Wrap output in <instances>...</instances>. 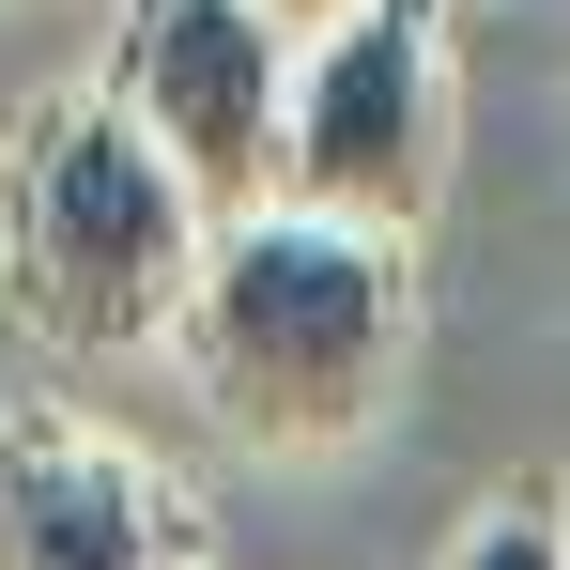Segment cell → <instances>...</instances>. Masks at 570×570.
<instances>
[{
	"mask_svg": "<svg viewBox=\"0 0 570 570\" xmlns=\"http://www.w3.org/2000/svg\"><path fill=\"white\" fill-rule=\"evenodd\" d=\"M170 355H186V385H200L216 432H247V448H355L385 416V385H401V355H416L401 232L308 216V200L216 216Z\"/></svg>",
	"mask_w": 570,
	"mask_h": 570,
	"instance_id": "6da1fadb",
	"label": "cell"
},
{
	"mask_svg": "<svg viewBox=\"0 0 570 570\" xmlns=\"http://www.w3.org/2000/svg\"><path fill=\"white\" fill-rule=\"evenodd\" d=\"M216 200L124 124L108 94H47L0 139V308L47 355H155L186 324Z\"/></svg>",
	"mask_w": 570,
	"mask_h": 570,
	"instance_id": "7a4b0ae2",
	"label": "cell"
},
{
	"mask_svg": "<svg viewBox=\"0 0 570 570\" xmlns=\"http://www.w3.org/2000/svg\"><path fill=\"white\" fill-rule=\"evenodd\" d=\"M448 170V0H371L340 31H308L278 124V200L355 216V232H416Z\"/></svg>",
	"mask_w": 570,
	"mask_h": 570,
	"instance_id": "3957f363",
	"label": "cell"
},
{
	"mask_svg": "<svg viewBox=\"0 0 570 570\" xmlns=\"http://www.w3.org/2000/svg\"><path fill=\"white\" fill-rule=\"evenodd\" d=\"M293 47L263 0H124L108 16V78L94 94L186 170L216 216L278 200V124H293Z\"/></svg>",
	"mask_w": 570,
	"mask_h": 570,
	"instance_id": "277c9868",
	"label": "cell"
},
{
	"mask_svg": "<svg viewBox=\"0 0 570 570\" xmlns=\"http://www.w3.org/2000/svg\"><path fill=\"white\" fill-rule=\"evenodd\" d=\"M0 570H200V509L124 432L31 401L0 416Z\"/></svg>",
	"mask_w": 570,
	"mask_h": 570,
	"instance_id": "5b68a950",
	"label": "cell"
},
{
	"mask_svg": "<svg viewBox=\"0 0 570 570\" xmlns=\"http://www.w3.org/2000/svg\"><path fill=\"white\" fill-rule=\"evenodd\" d=\"M448 570H570V478H509L448 540Z\"/></svg>",
	"mask_w": 570,
	"mask_h": 570,
	"instance_id": "8992f818",
	"label": "cell"
},
{
	"mask_svg": "<svg viewBox=\"0 0 570 570\" xmlns=\"http://www.w3.org/2000/svg\"><path fill=\"white\" fill-rule=\"evenodd\" d=\"M263 16H278L293 47H308V31H340V16H371V0H263Z\"/></svg>",
	"mask_w": 570,
	"mask_h": 570,
	"instance_id": "52a82bcc",
	"label": "cell"
}]
</instances>
